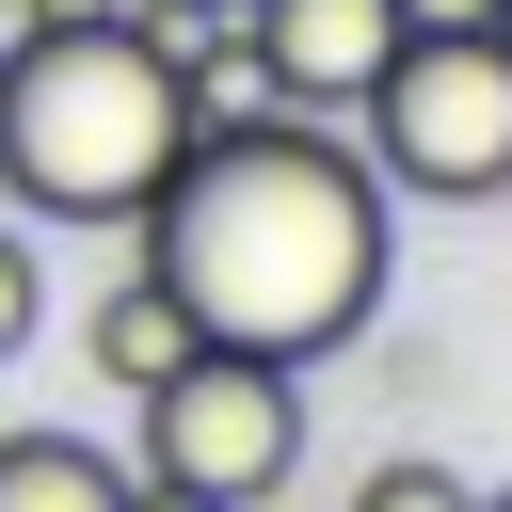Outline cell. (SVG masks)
Instances as JSON below:
<instances>
[{
  "mask_svg": "<svg viewBox=\"0 0 512 512\" xmlns=\"http://www.w3.org/2000/svg\"><path fill=\"white\" fill-rule=\"evenodd\" d=\"M464 496H480V480H464V464H432V448H400V464H368V480H352V512H464Z\"/></svg>",
  "mask_w": 512,
  "mask_h": 512,
  "instance_id": "cell-8",
  "label": "cell"
},
{
  "mask_svg": "<svg viewBox=\"0 0 512 512\" xmlns=\"http://www.w3.org/2000/svg\"><path fill=\"white\" fill-rule=\"evenodd\" d=\"M352 160L416 208H496L512 192V32H400L368 96L336 112Z\"/></svg>",
  "mask_w": 512,
  "mask_h": 512,
  "instance_id": "cell-3",
  "label": "cell"
},
{
  "mask_svg": "<svg viewBox=\"0 0 512 512\" xmlns=\"http://www.w3.org/2000/svg\"><path fill=\"white\" fill-rule=\"evenodd\" d=\"M464 512H512V480H480V496H464Z\"/></svg>",
  "mask_w": 512,
  "mask_h": 512,
  "instance_id": "cell-13",
  "label": "cell"
},
{
  "mask_svg": "<svg viewBox=\"0 0 512 512\" xmlns=\"http://www.w3.org/2000/svg\"><path fill=\"white\" fill-rule=\"evenodd\" d=\"M144 272L192 304V336L320 368L384 320V176L352 160L336 112L224 96V112H192L176 176L144 192Z\"/></svg>",
  "mask_w": 512,
  "mask_h": 512,
  "instance_id": "cell-1",
  "label": "cell"
},
{
  "mask_svg": "<svg viewBox=\"0 0 512 512\" xmlns=\"http://www.w3.org/2000/svg\"><path fill=\"white\" fill-rule=\"evenodd\" d=\"M128 512H208V496H176V480H128Z\"/></svg>",
  "mask_w": 512,
  "mask_h": 512,
  "instance_id": "cell-11",
  "label": "cell"
},
{
  "mask_svg": "<svg viewBox=\"0 0 512 512\" xmlns=\"http://www.w3.org/2000/svg\"><path fill=\"white\" fill-rule=\"evenodd\" d=\"M288 464H304V368L192 336V352L144 384V480H176V496H208V512H272Z\"/></svg>",
  "mask_w": 512,
  "mask_h": 512,
  "instance_id": "cell-4",
  "label": "cell"
},
{
  "mask_svg": "<svg viewBox=\"0 0 512 512\" xmlns=\"http://www.w3.org/2000/svg\"><path fill=\"white\" fill-rule=\"evenodd\" d=\"M32 320H48V256H32L16 224H0V368L32 352Z\"/></svg>",
  "mask_w": 512,
  "mask_h": 512,
  "instance_id": "cell-9",
  "label": "cell"
},
{
  "mask_svg": "<svg viewBox=\"0 0 512 512\" xmlns=\"http://www.w3.org/2000/svg\"><path fill=\"white\" fill-rule=\"evenodd\" d=\"M32 16H64V0H0V32H32Z\"/></svg>",
  "mask_w": 512,
  "mask_h": 512,
  "instance_id": "cell-12",
  "label": "cell"
},
{
  "mask_svg": "<svg viewBox=\"0 0 512 512\" xmlns=\"http://www.w3.org/2000/svg\"><path fill=\"white\" fill-rule=\"evenodd\" d=\"M400 32H496V0H400Z\"/></svg>",
  "mask_w": 512,
  "mask_h": 512,
  "instance_id": "cell-10",
  "label": "cell"
},
{
  "mask_svg": "<svg viewBox=\"0 0 512 512\" xmlns=\"http://www.w3.org/2000/svg\"><path fill=\"white\" fill-rule=\"evenodd\" d=\"M240 48H256V96H288V112H352L368 64L400 48V0H240Z\"/></svg>",
  "mask_w": 512,
  "mask_h": 512,
  "instance_id": "cell-5",
  "label": "cell"
},
{
  "mask_svg": "<svg viewBox=\"0 0 512 512\" xmlns=\"http://www.w3.org/2000/svg\"><path fill=\"white\" fill-rule=\"evenodd\" d=\"M224 16H240V0H224Z\"/></svg>",
  "mask_w": 512,
  "mask_h": 512,
  "instance_id": "cell-15",
  "label": "cell"
},
{
  "mask_svg": "<svg viewBox=\"0 0 512 512\" xmlns=\"http://www.w3.org/2000/svg\"><path fill=\"white\" fill-rule=\"evenodd\" d=\"M176 144H192V80L144 16L64 0V16L0 32V192L32 224H144Z\"/></svg>",
  "mask_w": 512,
  "mask_h": 512,
  "instance_id": "cell-2",
  "label": "cell"
},
{
  "mask_svg": "<svg viewBox=\"0 0 512 512\" xmlns=\"http://www.w3.org/2000/svg\"><path fill=\"white\" fill-rule=\"evenodd\" d=\"M0 512H128V464L96 432H0Z\"/></svg>",
  "mask_w": 512,
  "mask_h": 512,
  "instance_id": "cell-7",
  "label": "cell"
},
{
  "mask_svg": "<svg viewBox=\"0 0 512 512\" xmlns=\"http://www.w3.org/2000/svg\"><path fill=\"white\" fill-rule=\"evenodd\" d=\"M80 352H96V384H112V400H144V384L192 352V304H176L160 272H112V304L80 320Z\"/></svg>",
  "mask_w": 512,
  "mask_h": 512,
  "instance_id": "cell-6",
  "label": "cell"
},
{
  "mask_svg": "<svg viewBox=\"0 0 512 512\" xmlns=\"http://www.w3.org/2000/svg\"><path fill=\"white\" fill-rule=\"evenodd\" d=\"M496 32H512V0H496Z\"/></svg>",
  "mask_w": 512,
  "mask_h": 512,
  "instance_id": "cell-14",
  "label": "cell"
}]
</instances>
